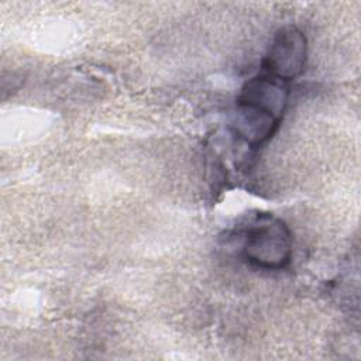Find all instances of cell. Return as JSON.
<instances>
[{"mask_svg":"<svg viewBox=\"0 0 361 361\" xmlns=\"http://www.w3.org/2000/svg\"><path fill=\"white\" fill-rule=\"evenodd\" d=\"M292 252V233L279 217L259 214L244 231L241 254L257 268L281 271L290 264Z\"/></svg>","mask_w":361,"mask_h":361,"instance_id":"cell-1","label":"cell"},{"mask_svg":"<svg viewBox=\"0 0 361 361\" xmlns=\"http://www.w3.org/2000/svg\"><path fill=\"white\" fill-rule=\"evenodd\" d=\"M281 120L251 106L237 103L231 118V130L250 147L265 144L278 130Z\"/></svg>","mask_w":361,"mask_h":361,"instance_id":"cell-4","label":"cell"},{"mask_svg":"<svg viewBox=\"0 0 361 361\" xmlns=\"http://www.w3.org/2000/svg\"><path fill=\"white\" fill-rule=\"evenodd\" d=\"M307 39L296 25H283L272 37L262 66L267 75L289 82L305 71Z\"/></svg>","mask_w":361,"mask_h":361,"instance_id":"cell-2","label":"cell"},{"mask_svg":"<svg viewBox=\"0 0 361 361\" xmlns=\"http://www.w3.org/2000/svg\"><path fill=\"white\" fill-rule=\"evenodd\" d=\"M289 97L286 82L262 73L248 79L237 97V103L259 109L279 120L285 113Z\"/></svg>","mask_w":361,"mask_h":361,"instance_id":"cell-3","label":"cell"}]
</instances>
